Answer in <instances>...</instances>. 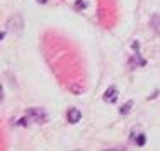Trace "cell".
I'll list each match as a JSON object with an SVG mask.
<instances>
[{
	"label": "cell",
	"mask_w": 160,
	"mask_h": 151,
	"mask_svg": "<svg viewBox=\"0 0 160 151\" xmlns=\"http://www.w3.org/2000/svg\"><path fill=\"white\" fill-rule=\"evenodd\" d=\"M102 99H104V102H108V104H114V102L118 100V88L114 85L109 87L104 92V97H102Z\"/></svg>",
	"instance_id": "cell-1"
},
{
	"label": "cell",
	"mask_w": 160,
	"mask_h": 151,
	"mask_svg": "<svg viewBox=\"0 0 160 151\" xmlns=\"http://www.w3.org/2000/svg\"><path fill=\"white\" fill-rule=\"evenodd\" d=\"M80 119H82V114H80L78 109H70V111H68V120H70L72 124H77Z\"/></svg>",
	"instance_id": "cell-2"
},
{
	"label": "cell",
	"mask_w": 160,
	"mask_h": 151,
	"mask_svg": "<svg viewBox=\"0 0 160 151\" xmlns=\"http://www.w3.org/2000/svg\"><path fill=\"white\" fill-rule=\"evenodd\" d=\"M131 107H133V100H128V102H126V104H124V105H123V107H121V109H119V112H121V114H123V116H126V114H128V112H129V111H131Z\"/></svg>",
	"instance_id": "cell-3"
},
{
	"label": "cell",
	"mask_w": 160,
	"mask_h": 151,
	"mask_svg": "<svg viewBox=\"0 0 160 151\" xmlns=\"http://www.w3.org/2000/svg\"><path fill=\"white\" fill-rule=\"evenodd\" d=\"M135 141L138 143L140 146H143V144H145V141H147V139H145V136H143V134H140L138 138H135Z\"/></svg>",
	"instance_id": "cell-4"
},
{
	"label": "cell",
	"mask_w": 160,
	"mask_h": 151,
	"mask_svg": "<svg viewBox=\"0 0 160 151\" xmlns=\"http://www.w3.org/2000/svg\"><path fill=\"white\" fill-rule=\"evenodd\" d=\"M38 2H39V3H46L48 0H38Z\"/></svg>",
	"instance_id": "cell-5"
}]
</instances>
